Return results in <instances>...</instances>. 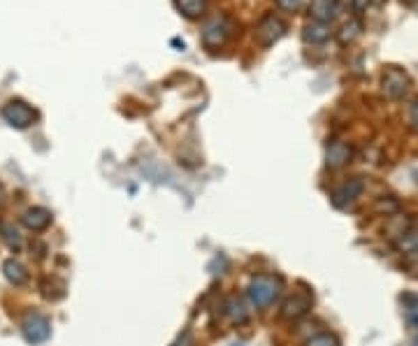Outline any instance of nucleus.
Instances as JSON below:
<instances>
[{"label": "nucleus", "mask_w": 418, "mask_h": 346, "mask_svg": "<svg viewBox=\"0 0 418 346\" xmlns=\"http://www.w3.org/2000/svg\"><path fill=\"white\" fill-rule=\"evenodd\" d=\"M247 295L256 309L268 307V304L274 302V297L279 295V281L272 279V276H256V279H251V283H249Z\"/></svg>", "instance_id": "1"}, {"label": "nucleus", "mask_w": 418, "mask_h": 346, "mask_svg": "<svg viewBox=\"0 0 418 346\" xmlns=\"http://www.w3.org/2000/svg\"><path fill=\"white\" fill-rule=\"evenodd\" d=\"M286 36V24L274 15H265L256 29V40L261 47H272Z\"/></svg>", "instance_id": "2"}, {"label": "nucleus", "mask_w": 418, "mask_h": 346, "mask_svg": "<svg viewBox=\"0 0 418 346\" xmlns=\"http://www.w3.org/2000/svg\"><path fill=\"white\" fill-rule=\"evenodd\" d=\"M409 86H411L409 74L404 70H400V68H388V70L383 72L381 88L388 98H402V95H407Z\"/></svg>", "instance_id": "3"}, {"label": "nucleus", "mask_w": 418, "mask_h": 346, "mask_svg": "<svg viewBox=\"0 0 418 346\" xmlns=\"http://www.w3.org/2000/svg\"><path fill=\"white\" fill-rule=\"evenodd\" d=\"M3 116H5V121L14 128H28L35 119H38L35 109H31L26 102H21V100L7 102V105L3 107Z\"/></svg>", "instance_id": "4"}, {"label": "nucleus", "mask_w": 418, "mask_h": 346, "mask_svg": "<svg viewBox=\"0 0 418 346\" xmlns=\"http://www.w3.org/2000/svg\"><path fill=\"white\" fill-rule=\"evenodd\" d=\"M362 191H365V184H362V179H348L341 186L332 191V205L337 207V210H346L348 205H353L355 200L362 196Z\"/></svg>", "instance_id": "5"}, {"label": "nucleus", "mask_w": 418, "mask_h": 346, "mask_svg": "<svg viewBox=\"0 0 418 346\" xmlns=\"http://www.w3.org/2000/svg\"><path fill=\"white\" fill-rule=\"evenodd\" d=\"M314 304V297L311 293H304V290H300L293 297H288L284 304H281V316L286 321H297V318H302L307 311L311 309Z\"/></svg>", "instance_id": "6"}, {"label": "nucleus", "mask_w": 418, "mask_h": 346, "mask_svg": "<svg viewBox=\"0 0 418 346\" xmlns=\"http://www.w3.org/2000/svg\"><path fill=\"white\" fill-rule=\"evenodd\" d=\"M230 36V24L226 17H214L212 22H207L205 31H202V42H205L209 49L223 45Z\"/></svg>", "instance_id": "7"}, {"label": "nucleus", "mask_w": 418, "mask_h": 346, "mask_svg": "<svg viewBox=\"0 0 418 346\" xmlns=\"http://www.w3.org/2000/svg\"><path fill=\"white\" fill-rule=\"evenodd\" d=\"M351 156H353L351 147H348L346 142H341V140L330 142V144H327V149H325V163H327V168H332V170L346 165L348 161H351Z\"/></svg>", "instance_id": "8"}, {"label": "nucleus", "mask_w": 418, "mask_h": 346, "mask_svg": "<svg viewBox=\"0 0 418 346\" xmlns=\"http://www.w3.org/2000/svg\"><path fill=\"white\" fill-rule=\"evenodd\" d=\"M24 335L31 344H40L49 337V321L45 316H28V321L24 323Z\"/></svg>", "instance_id": "9"}, {"label": "nucleus", "mask_w": 418, "mask_h": 346, "mask_svg": "<svg viewBox=\"0 0 418 346\" xmlns=\"http://www.w3.org/2000/svg\"><path fill=\"white\" fill-rule=\"evenodd\" d=\"M337 10H339L337 0H311V5H309L311 19L314 22H320V24H330L332 19L337 17Z\"/></svg>", "instance_id": "10"}, {"label": "nucleus", "mask_w": 418, "mask_h": 346, "mask_svg": "<svg viewBox=\"0 0 418 346\" xmlns=\"http://www.w3.org/2000/svg\"><path fill=\"white\" fill-rule=\"evenodd\" d=\"M327 38H330V24L309 22L302 29V40L307 45H323Z\"/></svg>", "instance_id": "11"}, {"label": "nucleus", "mask_w": 418, "mask_h": 346, "mask_svg": "<svg viewBox=\"0 0 418 346\" xmlns=\"http://www.w3.org/2000/svg\"><path fill=\"white\" fill-rule=\"evenodd\" d=\"M24 223L28 228H33V230H45V228L52 223V214L47 210H42V207H33V210L26 212Z\"/></svg>", "instance_id": "12"}, {"label": "nucleus", "mask_w": 418, "mask_h": 346, "mask_svg": "<svg viewBox=\"0 0 418 346\" xmlns=\"http://www.w3.org/2000/svg\"><path fill=\"white\" fill-rule=\"evenodd\" d=\"M174 5L186 19H200L207 10V0H174Z\"/></svg>", "instance_id": "13"}, {"label": "nucleus", "mask_w": 418, "mask_h": 346, "mask_svg": "<svg viewBox=\"0 0 418 346\" xmlns=\"http://www.w3.org/2000/svg\"><path fill=\"white\" fill-rule=\"evenodd\" d=\"M226 314L230 316V321H235V323L247 321V309H244L240 297H230V300L226 302Z\"/></svg>", "instance_id": "14"}, {"label": "nucleus", "mask_w": 418, "mask_h": 346, "mask_svg": "<svg viewBox=\"0 0 418 346\" xmlns=\"http://www.w3.org/2000/svg\"><path fill=\"white\" fill-rule=\"evenodd\" d=\"M397 249L404 253H416L418 251V233L416 230H404L397 237Z\"/></svg>", "instance_id": "15"}, {"label": "nucleus", "mask_w": 418, "mask_h": 346, "mask_svg": "<svg viewBox=\"0 0 418 346\" xmlns=\"http://www.w3.org/2000/svg\"><path fill=\"white\" fill-rule=\"evenodd\" d=\"M5 274H7V279H10L12 283H24L28 279L26 269L21 267L17 260H7L5 262Z\"/></svg>", "instance_id": "16"}, {"label": "nucleus", "mask_w": 418, "mask_h": 346, "mask_svg": "<svg viewBox=\"0 0 418 346\" xmlns=\"http://www.w3.org/2000/svg\"><path fill=\"white\" fill-rule=\"evenodd\" d=\"M360 33H362V24L355 22V19H353V22L344 24V29H341V33H339V40H341L344 45H346V42H353V40L358 38Z\"/></svg>", "instance_id": "17"}, {"label": "nucleus", "mask_w": 418, "mask_h": 346, "mask_svg": "<svg viewBox=\"0 0 418 346\" xmlns=\"http://www.w3.org/2000/svg\"><path fill=\"white\" fill-rule=\"evenodd\" d=\"M307 346H339V339L330 335V332H320V335L311 337L309 342H307Z\"/></svg>", "instance_id": "18"}, {"label": "nucleus", "mask_w": 418, "mask_h": 346, "mask_svg": "<svg viewBox=\"0 0 418 346\" xmlns=\"http://www.w3.org/2000/svg\"><path fill=\"white\" fill-rule=\"evenodd\" d=\"M397 210H400V203L393 198H381L379 203H376V212H383L388 217V214H395Z\"/></svg>", "instance_id": "19"}, {"label": "nucleus", "mask_w": 418, "mask_h": 346, "mask_svg": "<svg viewBox=\"0 0 418 346\" xmlns=\"http://www.w3.org/2000/svg\"><path fill=\"white\" fill-rule=\"evenodd\" d=\"M277 5L281 10H297L300 8V0H277Z\"/></svg>", "instance_id": "20"}, {"label": "nucleus", "mask_w": 418, "mask_h": 346, "mask_svg": "<svg viewBox=\"0 0 418 346\" xmlns=\"http://www.w3.org/2000/svg\"><path fill=\"white\" fill-rule=\"evenodd\" d=\"M411 123H414V128L418 130V98L414 100V105H411Z\"/></svg>", "instance_id": "21"}, {"label": "nucleus", "mask_w": 418, "mask_h": 346, "mask_svg": "<svg viewBox=\"0 0 418 346\" xmlns=\"http://www.w3.org/2000/svg\"><path fill=\"white\" fill-rule=\"evenodd\" d=\"M0 198H3V189H0Z\"/></svg>", "instance_id": "22"}]
</instances>
